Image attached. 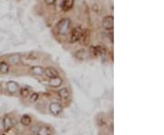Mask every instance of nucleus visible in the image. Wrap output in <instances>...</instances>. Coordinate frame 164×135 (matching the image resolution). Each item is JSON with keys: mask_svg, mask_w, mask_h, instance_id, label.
Returning a JSON list of instances; mask_svg holds the SVG:
<instances>
[{"mask_svg": "<svg viewBox=\"0 0 164 135\" xmlns=\"http://www.w3.org/2000/svg\"><path fill=\"white\" fill-rule=\"evenodd\" d=\"M62 110H63V107L59 103H52L49 105V112H50V113L53 114L54 116L59 115L62 113Z\"/></svg>", "mask_w": 164, "mask_h": 135, "instance_id": "nucleus-5", "label": "nucleus"}, {"mask_svg": "<svg viewBox=\"0 0 164 135\" xmlns=\"http://www.w3.org/2000/svg\"><path fill=\"white\" fill-rule=\"evenodd\" d=\"M57 94L62 99V100H66L69 97V91L68 90V88H61L59 92H57Z\"/></svg>", "mask_w": 164, "mask_h": 135, "instance_id": "nucleus-13", "label": "nucleus"}, {"mask_svg": "<svg viewBox=\"0 0 164 135\" xmlns=\"http://www.w3.org/2000/svg\"><path fill=\"white\" fill-rule=\"evenodd\" d=\"M36 128L35 133L37 135H52V130L48 126H36Z\"/></svg>", "mask_w": 164, "mask_h": 135, "instance_id": "nucleus-6", "label": "nucleus"}, {"mask_svg": "<svg viewBox=\"0 0 164 135\" xmlns=\"http://www.w3.org/2000/svg\"><path fill=\"white\" fill-rule=\"evenodd\" d=\"M82 30L81 27H76L72 29L71 31V35H70V39H69V42L71 44L73 43H76V42H78L81 38V36H82Z\"/></svg>", "mask_w": 164, "mask_h": 135, "instance_id": "nucleus-3", "label": "nucleus"}, {"mask_svg": "<svg viewBox=\"0 0 164 135\" xmlns=\"http://www.w3.org/2000/svg\"><path fill=\"white\" fill-rule=\"evenodd\" d=\"M71 22L69 18H63L61 19L59 24H57V31L61 36H65L68 35V33L70 30Z\"/></svg>", "mask_w": 164, "mask_h": 135, "instance_id": "nucleus-1", "label": "nucleus"}, {"mask_svg": "<svg viewBox=\"0 0 164 135\" xmlns=\"http://www.w3.org/2000/svg\"><path fill=\"white\" fill-rule=\"evenodd\" d=\"M20 94H21L22 97H27L30 94V92L27 88H23V89L20 90Z\"/></svg>", "mask_w": 164, "mask_h": 135, "instance_id": "nucleus-18", "label": "nucleus"}, {"mask_svg": "<svg viewBox=\"0 0 164 135\" xmlns=\"http://www.w3.org/2000/svg\"><path fill=\"white\" fill-rule=\"evenodd\" d=\"M8 72H9V65H8V64L5 61L0 63V73L6 74Z\"/></svg>", "mask_w": 164, "mask_h": 135, "instance_id": "nucleus-16", "label": "nucleus"}, {"mask_svg": "<svg viewBox=\"0 0 164 135\" xmlns=\"http://www.w3.org/2000/svg\"><path fill=\"white\" fill-rule=\"evenodd\" d=\"M84 55H85V51H84V50H78V51L76 53V56L78 59H83L84 58Z\"/></svg>", "mask_w": 164, "mask_h": 135, "instance_id": "nucleus-20", "label": "nucleus"}, {"mask_svg": "<svg viewBox=\"0 0 164 135\" xmlns=\"http://www.w3.org/2000/svg\"><path fill=\"white\" fill-rule=\"evenodd\" d=\"M4 131V122H3V118H0V132Z\"/></svg>", "mask_w": 164, "mask_h": 135, "instance_id": "nucleus-22", "label": "nucleus"}, {"mask_svg": "<svg viewBox=\"0 0 164 135\" xmlns=\"http://www.w3.org/2000/svg\"><path fill=\"white\" fill-rule=\"evenodd\" d=\"M103 27L107 30H112L114 27V17L112 15H106L102 20Z\"/></svg>", "mask_w": 164, "mask_h": 135, "instance_id": "nucleus-4", "label": "nucleus"}, {"mask_svg": "<svg viewBox=\"0 0 164 135\" xmlns=\"http://www.w3.org/2000/svg\"><path fill=\"white\" fill-rule=\"evenodd\" d=\"M62 83H63V79L61 77H59V76L52 78L50 81H49V83H48L49 85H50L51 87H54V88L59 87Z\"/></svg>", "mask_w": 164, "mask_h": 135, "instance_id": "nucleus-9", "label": "nucleus"}, {"mask_svg": "<svg viewBox=\"0 0 164 135\" xmlns=\"http://www.w3.org/2000/svg\"><path fill=\"white\" fill-rule=\"evenodd\" d=\"M89 36H90V32L88 30H84L83 32H82V36H81V42L83 43V45H87L88 42L89 40Z\"/></svg>", "mask_w": 164, "mask_h": 135, "instance_id": "nucleus-15", "label": "nucleus"}, {"mask_svg": "<svg viewBox=\"0 0 164 135\" xmlns=\"http://www.w3.org/2000/svg\"><path fill=\"white\" fill-rule=\"evenodd\" d=\"M6 89L11 94H15L18 90V84L14 81H9L6 83Z\"/></svg>", "mask_w": 164, "mask_h": 135, "instance_id": "nucleus-8", "label": "nucleus"}, {"mask_svg": "<svg viewBox=\"0 0 164 135\" xmlns=\"http://www.w3.org/2000/svg\"><path fill=\"white\" fill-rule=\"evenodd\" d=\"M3 122H4V132H8L9 130H11L16 124L15 119L9 114H6L3 117Z\"/></svg>", "mask_w": 164, "mask_h": 135, "instance_id": "nucleus-2", "label": "nucleus"}, {"mask_svg": "<svg viewBox=\"0 0 164 135\" xmlns=\"http://www.w3.org/2000/svg\"><path fill=\"white\" fill-rule=\"evenodd\" d=\"M20 122L22 125L24 126H29L31 125L32 123V119H31V117L28 114H25L21 117V119H20Z\"/></svg>", "mask_w": 164, "mask_h": 135, "instance_id": "nucleus-14", "label": "nucleus"}, {"mask_svg": "<svg viewBox=\"0 0 164 135\" xmlns=\"http://www.w3.org/2000/svg\"><path fill=\"white\" fill-rule=\"evenodd\" d=\"M44 73L46 74L47 77L50 79L59 76V72H57L54 67H47V68L44 69Z\"/></svg>", "mask_w": 164, "mask_h": 135, "instance_id": "nucleus-7", "label": "nucleus"}, {"mask_svg": "<svg viewBox=\"0 0 164 135\" xmlns=\"http://www.w3.org/2000/svg\"><path fill=\"white\" fill-rule=\"evenodd\" d=\"M107 123L104 116H98V126H105Z\"/></svg>", "mask_w": 164, "mask_h": 135, "instance_id": "nucleus-17", "label": "nucleus"}, {"mask_svg": "<svg viewBox=\"0 0 164 135\" xmlns=\"http://www.w3.org/2000/svg\"><path fill=\"white\" fill-rule=\"evenodd\" d=\"M38 98H39V94H37V92H34V94H32L31 96H30V102L35 103V102H37V101L38 100Z\"/></svg>", "mask_w": 164, "mask_h": 135, "instance_id": "nucleus-19", "label": "nucleus"}, {"mask_svg": "<svg viewBox=\"0 0 164 135\" xmlns=\"http://www.w3.org/2000/svg\"><path fill=\"white\" fill-rule=\"evenodd\" d=\"M92 52L94 54L95 56H100V55H103L106 53V49L103 46L98 45V46H94L92 47Z\"/></svg>", "mask_w": 164, "mask_h": 135, "instance_id": "nucleus-11", "label": "nucleus"}, {"mask_svg": "<svg viewBox=\"0 0 164 135\" xmlns=\"http://www.w3.org/2000/svg\"><path fill=\"white\" fill-rule=\"evenodd\" d=\"M56 2V0H45V3L48 6H51V5H54Z\"/></svg>", "mask_w": 164, "mask_h": 135, "instance_id": "nucleus-21", "label": "nucleus"}, {"mask_svg": "<svg viewBox=\"0 0 164 135\" xmlns=\"http://www.w3.org/2000/svg\"><path fill=\"white\" fill-rule=\"evenodd\" d=\"M30 72L35 74V75H38V76H40V75H42L44 73V68L41 66H38V65H35V66H32L31 69H30Z\"/></svg>", "mask_w": 164, "mask_h": 135, "instance_id": "nucleus-12", "label": "nucleus"}, {"mask_svg": "<svg viewBox=\"0 0 164 135\" xmlns=\"http://www.w3.org/2000/svg\"><path fill=\"white\" fill-rule=\"evenodd\" d=\"M74 6V0H62L61 8L64 11H69Z\"/></svg>", "mask_w": 164, "mask_h": 135, "instance_id": "nucleus-10", "label": "nucleus"}]
</instances>
